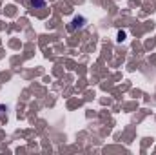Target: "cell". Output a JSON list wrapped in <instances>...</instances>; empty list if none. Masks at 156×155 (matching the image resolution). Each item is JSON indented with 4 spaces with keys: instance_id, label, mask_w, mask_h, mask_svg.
Here are the masks:
<instances>
[{
    "instance_id": "cell-1",
    "label": "cell",
    "mask_w": 156,
    "mask_h": 155,
    "mask_svg": "<svg viewBox=\"0 0 156 155\" xmlns=\"http://www.w3.org/2000/svg\"><path fill=\"white\" fill-rule=\"evenodd\" d=\"M83 24H85V18H83V17H76V18L71 22L69 29H71V31H75V29H82V28H83Z\"/></svg>"
},
{
    "instance_id": "cell-2",
    "label": "cell",
    "mask_w": 156,
    "mask_h": 155,
    "mask_svg": "<svg viewBox=\"0 0 156 155\" xmlns=\"http://www.w3.org/2000/svg\"><path fill=\"white\" fill-rule=\"evenodd\" d=\"M31 6H33L35 9H40V7L45 6V0H31Z\"/></svg>"
},
{
    "instance_id": "cell-3",
    "label": "cell",
    "mask_w": 156,
    "mask_h": 155,
    "mask_svg": "<svg viewBox=\"0 0 156 155\" xmlns=\"http://www.w3.org/2000/svg\"><path fill=\"white\" fill-rule=\"evenodd\" d=\"M2 110H5V108H4V106H0V113H2Z\"/></svg>"
}]
</instances>
